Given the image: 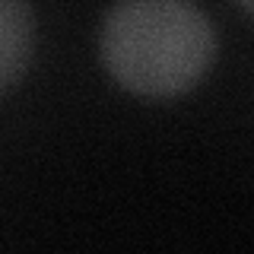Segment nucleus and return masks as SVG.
Returning <instances> with one entry per match:
<instances>
[{
  "label": "nucleus",
  "mask_w": 254,
  "mask_h": 254,
  "mask_svg": "<svg viewBox=\"0 0 254 254\" xmlns=\"http://www.w3.org/2000/svg\"><path fill=\"white\" fill-rule=\"evenodd\" d=\"M235 3L242 6V13H245V16H251V10H254V3H251V0H235Z\"/></svg>",
  "instance_id": "7ed1b4c3"
},
{
  "label": "nucleus",
  "mask_w": 254,
  "mask_h": 254,
  "mask_svg": "<svg viewBox=\"0 0 254 254\" xmlns=\"http://www.w3.org/2000/svg\"><path fill=\"white\" fill-rule=\"evenodd\" d=\"M35 48V16L29 0H0V92L26 73Z\"/></svg>",
  "instance_id": "f03ea898"
},
{
  "label": "nucleus",
  "mask_w": 254,
  "mask_h": 254,
  "mask_svg": "<svg viewBox=\"0 0 254 254\" xmlns=\"http://www.w3.org/2000/svg\"><path fill=\"white\" fill-rule=\"evenodd\" d=\"M102 64L118 86L146 99L194 89L216 61V29L188 0H121L99 35Z\"/></svg>",
  "instance_id": "f257e3e1"
}]
</instances>
